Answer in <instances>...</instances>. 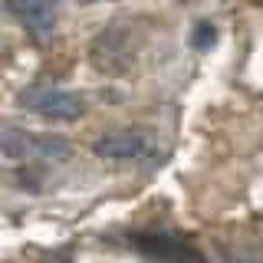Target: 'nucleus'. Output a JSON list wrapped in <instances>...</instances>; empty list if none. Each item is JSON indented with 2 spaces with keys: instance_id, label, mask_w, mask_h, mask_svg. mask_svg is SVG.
Returning a JSON list of instances; mask_svg holds the SVG:
<instances>
[{
  "instance_id": "6",
  "label": "nucleus",
  "mask_w": 263,
  "mask_h": 263,
  "mask_svg": "<svg viewBox=\"0 0 263 263\" xmlns=\"http://www.w3.org/2000/svg\"><path fill=\"white\" fill-rule=\"evenodd\" d=\"M10 10L20 16L36 36H43L49 30V23H53V13H49V7L43 0H10Z\"/></svg>"
},
{
  "instance_id": "1",
  "label": "nucleus",
  "mask_w": 263,
  "mask_h": 263,
  "mask_svg": "<svg viewBox=\"0 0 263 263\" xmlns=\"http://www.w3.org/2000/svg\"><path fill=\"white\" fill-rule=\"evenodd\" d=\"M89 60L99 72H109V76H119L125 72L132 63H135V43H132V33L122 27H109L102 30L89 46Z\"/></svg>"
},
{
  "instance_id": "5",
  "label": "nucleus",
  "mask_w": 263,
  "mask_h": 263,
  "mask_svg": "<svg viewBox=\"0 0 263 263\" xmlns=\"http://www.w3.org/2000/svg\"><path fill=\"white\" fill-rule=\"evenodd\" d=\"M92 152L99 155V158H112V161H132L138 158V155L145 152V138L138 135V132H105V135L96 138Z\"/></svg>"
},
{
  "instance_id": "10",
  "label": "nucleus",
  "mask_w": 263,
  "mask_h": 263,
  "mask_svg": "<svg viewBox=\"0 0 263 263\" xmlns=\"http://www.w3.org/2000/svg\"><path fill=\"white\" fill-rule=\"evenodd\" d=\"M43 4H56V0H43Z\"/></svg>"
},
{
  "instance_id": "9",
  "label": "nucleus",
  "mask_w": 263,
  "mask_h": 263,
  "mask_svg": "<svg viewBox=\"0 0 263 263\" xmlns=\"http://www.w3.org/2000/svg\"><path fill=\"white\" fill-rule=\"evenodd\" d=\"M82 4H99V0H82Z\"/></svg>"
},
{
  "instance_id": "8",
  "label": "nucleus",
  "mask_w": 263,
  "mask_h": 263,
  "mask_svg": "<svg viewBox=\"0 0 263 263\" xmlns=\"http://www.w3.org/2000/svg\"><path fill=\"white\" fill-rule=\"evenodd\" d=\"M227 263H263V260L253 253H227Z\"/></svg>"
},
{
  "instance_id": "7",
  "label": "nucleus",
  "mask_w": 263,
  "mask_h": 263,
  "mask_svg": "<svg viewBox=\"0 0 263 263\" xmlns=\"http://www.w3.org/2000/svg\"><path fill=\"white\" fill-rule=\"evenodd\" d=\"M194 46H197V49H208V46H214V27H211V23H201V27H197Z\"/></svg>"
},
{
  "instance_id": "4",
  "label": "nucleus",
  "mask_w": 263,
  "mask_h": 263,
  "mask_svg": "<svg viewBox=\"0 0 263 263\" xmlns=\"http://www.w3.org/2000/svg\"><path fill=\"white\" fill-rule=\"evenodd\" d=\"M135 247L145 257L161 260V263H201V257H197L187 243L175 240V237H164V234H138Z\"/></svg>"
},
{
  "instance_id": "3",
  "label": "nucleus",
  "mask_w": 263,
  "mask_h": 263,
  "mask_svg": "<svg viewBox=\"0 0 263 263\" xmlns=\"http://www.w3.org/2000/svg\"><path fill=\"white\" fill-rule=\"evenodd\" d=\"M27 109H33L36 115H43V119L49 122H72V119H79L82 115V99L79 96H72V92H66V89H33V92H27L20 99Z\"/></svg>"
},
{
  "instance_id": "2",
  "label": "nucleus",
  "mask_w": 263,
  "mask_h": 263,
  "mask_svg": "<svg viewBox=\"0 0 263 263\" xmlns=\"http://www.w3.org/2000/svg\"><path fill=\"white\" fill-rule=\"evenodd\" d=\"M4 155L7 158H33V161H63L69 158V145L60 135H30L20 128H4Z\"/></svg>"
}]
</instances>
